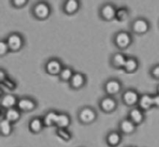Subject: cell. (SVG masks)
Returning <instances> with one entry per match:
<instances>
[{"mask_svg": "<svg viewBox=\"0 0 159 147\" xmlns=\"http://www.w3.org/2000/svg\"><path fill=\"white\" fill-rule=\"evenodd\" d=\"M98 116L96 109L89 105L82 106L77 112L78 121L83 126H89L94 123L97 120Z\"/></svg>", "mask_w": 159, "mask_h": 147, "instance_id": "1", "label": "cell"}, {"mask_svg": "<svg viewBox=\"0 0 159 147\" xmlns=\"http://www.w3.org/2000/svg\"><path fill=\"white\" fill-rule=\"evenodd\" d=\"M52 8L51 5L45 1H38L33 5L31 8V14L39 21H44L51 17Z\"/></svg>", "mask_w": 159, "mask_h": 147, "instance_id": "2", "label": "cell"}, {"mask_svg": "<svg viewBox=\"0 0 159 147\" xmlns=\"http://www.w3.org/2000/svg\"><path fill=\"white\" fill-rule=\"evenodd\" d=\"M133 36L129 31H116L113 37V43L117 49L124 51L130 48L133 44Z\"/></svg>", "mask_w": 159, "mask_h": 147, "instance_id": "3", "label": "cell"}, {"mask_svg": "<svg viewBox=\"0 0 159 147\" xmlns=\"http://www.w3.org/2000/svg\"><path fill=\"white\" fill-rule=\"evenodd\" d=\"M152 28L151 22L145 17H139L134 19L130 24L131 33L137 35H144L150 31Z\"/></svg>", "mask_w": 159, "mask_h": 147, "instance_id": "4", "label": "cell"}, {"mask_svg": "<svg viewBox=\"0 0 159 147\" xmlns=\"http://www.w3.org/2000/svg\"><path fill=\"white\" fill-rule=\"evenodd\" d=\"M124 85L122 81L116 77H110L104 82L102 90L106 95L115 97L123 91Z\"/></svg>", "mask_w": 159, "mask_h": 147, "instance_id": "5", "label": "cell"}, {"mask_svg": "<svg viewBox=\"0 0 159 147\" xmlns=\"http://www.w3.org/2000/svg\"><path fill=\"white\" fill-rule=\"evenodd\" d=\"M6 40L10 49V52H19L26 44L24 37L20 32H11L6 37Z\"/></svg>", "mask_w": 159, "mask_h": 147, "instance_id": "6", "label": "cell"}, {"mask_svg": "<svg viewBox=\"0 0 159 147\" xmlns=\"http://www.w3.org/2000/svg\"><path fill=\"white\" fill-rule=\"evenodd\" d=\"M117 8L115 4L110 2H104L99 9V16L103 21L110 22L116 20V14Z\"/></svg>", "mask_w": 159, "mask_h": 147, "instance_id": "7", "label": "cell"}, {"mask_svg": "<svg viewBox=\"0 0 159 147\" xmlns=\"http://www.w3.org/2000/svg\"><path fill=\"white\" fill-rule=\"evenodd\" d=\"M141 94L134 88H127L123 91L121 94V101L123 104L128 107H134L138 106Z\"/></svg>", "mask_w": 159, "mask_h": 147, "instance_id": "8", "label": "cell"}, {"mask_svg": "<svg viewBox=\"0 0 159 147\" xmlns=\"http://www.w3.org/2000/svg\"><path fill=\"white\" fill-rule=\"evenodd\" d=\"M119 103L115 97L105 95L98 101V106L101 111L105 114H112L117 109Z\"/></svg>", "mask_w": 159, "mask_h": 147, "instance_id": "9", "label": "cell"}, {"mask_svg": "<svg viewBox=\"0 0 159 147\" xmlns=\"http://www.w3.org/2000/svg\"><path fill=\"white\" fill-rule=\"evenodd\" d=\"M63 62L56 57L50 58L44 63V71L47 74L52 76H58L64 68Z\"/></svg>", "mask_w": 159, "mask_h": 147, "instance_id": "10", "label": "cell"}, {"mask_svg": "<svg viewBox=\"0 0 159 147\" xmlns=\"http://www.w3.org/2000/svg\"><path fill=\"white\" fill-rule=\"evenodd\" d=\"M38 102L35 98L30 96H23L19 97L16 107L23 113L32 112L37 108Z\"/></svg>", "mask_w": 159, "mask_h": 147, "instance_id": "11", "label": "cell"}, {"mask_svg": "<svg viewBox=\"0 0 159 147\" xmlns=\"http://www.w3.org/2000/svg\"><path fill=\"white\" fill-rule=\"evenodd\" d=\"M87 82H88V78L86 75L81 72L75 71L70 82L68 83V85L71 90H82L86 85Z\"/></svg>", "mask_w": 159, "mask_h": 147, "instance_id": "12", "label": "cell"}, {"mask_svg": "<svg viewBox=\"0 0 159 147\" xmlns=\"http://www.w3.org/2000/svg\"><path fill=\"white\" fill-rule=\"evenodd\" d=\"M138 126L130 121L128 118H123L118 123V131L123 135H130L136 132Z\"/></svg>", "mask_w": 159, "mask_h": 147, "instance_id": "13", "label": "cell"}, {"mask_svg": "<svg viewBox=\"0 0 159 147\" xmlns=\"http://www.w3.org/2000/svg\"><path fill=\"white\" fill-rule=\"evenodd\" d=\"M127 118H128L130 121H133L137 126H141L142 123H144V121H145V112L141 110V109H140L138 106L134 107H131V108L128 111Z\"/></svg>", "mask_w": 159, "mask_h": 147, "instance_id": "14", "label": "cell"}, {"mask_svg": "<svg viewBox=\"0 0 159 147\" xmlns=\"http://www.w3.org/2000/svg\"><path fill=\"white\" fill-rule=\"evenodd\" d=\"M127 55L122 51L113 53L110 57V65L114 69H123L127 60Z\"/></svg>", "mask_w": 159, "mask_h": 147, "instance_id": "15", "label": "cell"}, {"mask_svg": "<svg viewBox=\"0 0 159 147\" xmlns=\"http://www.w3.org/2000/svg\"><path fill=\"white\" fill-rule=\"evenodd\" d=\"M123 141V135L118 130H111L105 136V143L109 147H117Z\"/></svg>", "mask_w": 159, "mask_h": 147, "instance_id": "16", "label": "cell"}, {"mask_svg": "<svg viewBox=\"0 0 159 147\" xmlns=\"http://www.w3.org/2000/svg\"><path fill=\"white\" fill-rule=\"evenodd\" d=\"M62 11L68 16H72L77 13L81 8L79 0H66L62 4Z\"/></svg>", "mask_w": 159, "mask_h": 147, "instance_id": "17", "label": "cell"}, {"mask_svg": "<svg viewBox=\"0 0 159 147\" xmlns=\"http://www.w3.org/2000/svg\"><path fill=\"white\" fill-rule=\"evenodd\" d=\"M19 97L12 93H5L0 98V105L5 111L16 107L18 104Z\"/></svg>", "mask_w": 159, "mask_h": 147, "instance_id": "18", "label": "cell"}, {"mask_svg": "<svg viewBox=\"0 0 159 147\" xmlns=\"http://www.w3.org/2000/svg\"><path fill=\"white\" fill-rule=\"evenodd\" d=\"M44 127L43 118L40 116L33 117L28 122V129L33 134H40Z\"/></svg>", "mask_w": 159, "mask_h": 147, "instance_id": "19", "label": "cell"}, {"mask_svg": "<svg viewBox=\"0 0 159 147\" xmlns=\"http://www.w3.org/2000/svg\"><path fill=\"white\" fill-rule=\"evenodd\" d=\"M138 107L144 112L153 108V95L150 94V93H143V94H141L139 101H138Z\"/></svg>", "mask_w": 159, "mask_h": 147, "instance_id": "20", "label": "cell"}, {"mask_svg": "<svg viewBox=\"0 0 159 147\" xmlns=\"http://www.w3.org/2000/svg\"><path fill=\"white\" fill-rule=\"evenodd\" d=\"M139 66L140 62L138 58L135 57V56H127L123 70L126 73L132 74V73H134L138 71Z\"/></svg>", "mask_w": 159, "mask_h": 147, "instance_id": "21", "label": "cell"}, {"mask_svg": "<svg viewBox=\"0 0 159 147\" xmlns=\"http://www.w3.org/2000/svg\"><path fill=\"white\" fill-rule=\"evenodd\" d=\"M71 123V118L67 112H59L56 121L55 127L59 129H68Z\"/></svg>", "mask_w": 159, "mask_h": 147, "instance_id": "22", "label": "cell"}, {"mask_svg": "<svg viewBox=\"0 0 159 147\" xmlns=\"http://www.w3.org/2000/svg\"><path fill=\"white\" fill-rule=\"evenodd\" d=\"M21 115L22 112L16 107L5 111L3 118H6V120H8V121H10L11 123L14 125L15 123L18 122L20 121V118H21Z\"/></svg>", "mask_w": 159, "mask_h": 147, "instance_id": "23", "label": "cell"}, {"mask_svg": "<svg viewBox=\"0 0 159 147\" xmlns=\"http://www.w3.org/2000/svg\"><path fill=\"white\" fill-rule=\"evenodd\" d=\"M58 113L59 112L55 110H49L43 115V116L42 118H43L45 127L48 128L55 126Z\"/></svg>", "mask_w": 159, "mask_h": 147, "instance_id": "24", "label": "cell"}, {"mask_svg": "<svg viewBox=\"0 0 159 147\" xmlns=\"http://www.w3.org/2000/svg\"><path fill=\"white\" fill-rule=\"evenodd\" d=\"M13 124L2 118L0 121V133L3 137H9L13 132Z\"/></svg>", "mask_w": 159, "mask_h": 147, "instance_id": "25", "label": "cell"}, {"mask_svg": "<svg viewBox=\"0 0 159 147\" xmlns=\"http://www.w3.org/2000/svg\"><path fill=\"white\" fill-rule=\"evenodd\" d=\"M75 71L70 66H65L59 74L58 78L61 82L69 83Z\"/></svg>", "mask_w": 159, "mask_h": 147, "instance_id": "26", "label": "cell"}, {"mask_svg": "<svg viewBox=\"0 0 159 147\" xmlns=\"http://www.w3.org/2000/svg\"><path fill=\"white\" fill-rule=\"evenodd\" d=\"M130 17V10L126 6H121L117 8L116 14V20L119 22H124Z\"/></svg>", "mask_w": 159, "mask_h": 147, "instance_id": "27", "label": "cell"}, {"mask_svg": "<svg viewBox=\"0 0 159 147\" xmlns=\"http://www.w3.org/2000/svg\"><path fill=\"white\" fill-rule=\"evenodd\" d=\"M55 134L61 139L62 140L65 142H69L72 139V134L71 132L68 130V129H59V128H56Z\"/></svg>", "mask_w": 159, "mask_h": 147, "instance_id": "28", "label": "cell"}, {"mask_svg": "<svg viewBox=\"0 0 159 147\" xmlns=\"http://www.w3.org/2000/svg\"><path fill=\"white\" fill-rule=\"evenodd\" d=\"M2 85L3 86L6 88L9 89V90H15L17 87V83L15 80H13L12 79H11L9 76H8L4 81L1 83Z\"/></svg>", "mask_w": 159, "mask_h": 147, "instance_id": "29", "label": "cell"}, {"mask_svg": "<svg viewBox=\"0 0 159 147\" xmlns=\"http://www.w3.org/2000/svg\"><path fill=\"white\" fill-rule=\"evenodd\" d=\"M9 52H10L9 45H8L6 39H2L0 41V57L3 58Z\"/></svg>", "mask_w": 159, "mask_h": 147, "instance_id": "30", "label": "cell"}, {"mask_svg": "<svg viewBox=\"0 0 159 147\" xmlns=\"http://www.w3.org/2000/svg\"><path fill=\"white\" fill-rule=\"evenodd\" d=\"M149 74L151 77L156 80H159V63L152 65L149 69Z\"/></svg>", "mask_w": 159, "mask_h": 147, "instance_id": "31", "label": "cell"}, {"mask_svg": "<svg viewBox=\"0 0 159 147\" xmlns=\"http://www.w3.org/2000/svg\"><path fill=\"white\" fill-rule=\"evenodd\" d=\"M28 0H11L10 4L15 9H22L28 4Z\"/></svg>", "mask_w": 159, "mask_h": 147, "instance_id": "32", "label": "cell"}, {"mask_svg": "<svg viewBox=\"0 0 159 147\" xmlns=\"http://www.w3.org/2000/svg\"><path fill=\"white\" fill-rule=\"evenodd\" d=\"M8 74H7V72L6 70H5L4 69L2 68L0 69V83H2V81H4L6 78L8 77Z\"/></svg>", "mask_w": 159, "mask_h": 147, "instance_id": "33", "label": "cell"}, {"mask_svg": "<svg viewBox=\"0 0 159 147\" xmlns=\"http://www.w3.org/2000/svg\"><path fill=\"white\" fill-rule=\"evenodd\" d=\"M153 101H154V107L159 108V94L158 93H156V94L153 95Z\"/></svg>", "mask_w": 159, "mask_h": 147, "instance_id": "34", "label": "cell"}, {"mask_svg": "<svg viewBox=\"0 0 159 147\" xmlns=\"http://www.w3.org/2000/svg\"><path fill=\"white\" fill-rule=\"evenodd\" d=\"M156 91H157V93H158V94H159V84H158V85H157Z\"/></svg>", "mask_w": 159, "mask_h": 147, "instance_id": "35", "label": "cell"}, {"mask_svg": "<svg viewBox=\"0 0 159 147\" xmlns=\"http://www.w3.org/2000/svg\"><path fill=\"white\" fill-rule=\"evenodd\" d=\"M125 147H134V146H125Z\"/></svg>", "mask_w": 159, "mask_h": 147, "instance_id": "36", "label": "cell"}, {"mask_svg": "<svg viewBox=\"0 0 159 147\" xmlns=\"http://www.w3.org/2000/svg\"><path fill=\"white\" fill-rule=\"evenodd\" d=\"M79 147H82V146H79Z\"/></svg>", "mask_w": 159, "mask_h": 147, "instance_id": "37", "label": "cell"}]
</instances>
